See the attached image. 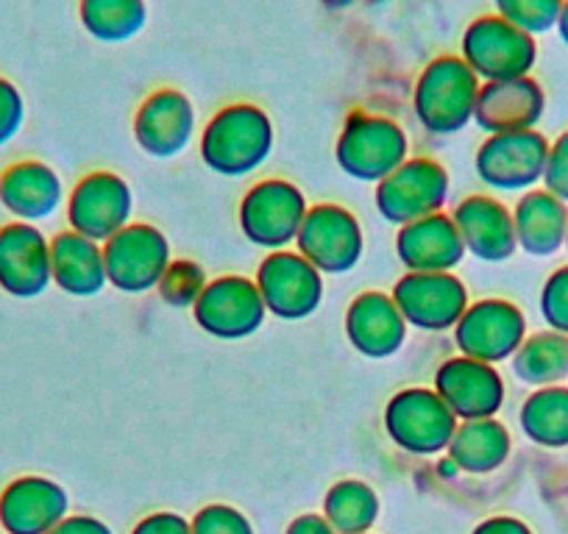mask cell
Masks as SVG:
<instances>
[{
    "instance_id": "cell-30",
    "label": "cell",
    "mask_w": 568,
    "mask_h": 534,
    "mask_svg": "<svg viewBox=\"0 0 568 534\" xmlns=\"http://www.w3.org/2000/svg\"><path fill=\"white\" fill-rule=\"evenodd\" d=\"M521 432L544 449H568V387H540L524 401Z\"/></svg>"
},
{
    "instance_id": "cell-41",
    "label": "cell",
    "mask_w": 568,
    "mask_h": 534,
    "mask_svg": "<svg viewBox=\"0 0 568 534\" xmlns=\"http://www.w3.org/2000/svg\"><path fill=\"white\" fill-rule=\"evenodd\" d=\"M287 534H337L324 515H302L291 523Z\"/></svg>"
},
{
    "instance_id": "cell-40",
    "label": "cell",
    "mask_w": 568,
    "mask_h": 534,
    "mask_svg": "<svg viewBox=\"0 0 568 534\" xmlns=\"http://www.w3.org/2000/svg\"><path fill=\"white\" fill-rule=\"evenodd\" d=\"M474 534H532V532H529L527 523H521L518 517L499 515V517H488L485 523H479V526L474 528Z\"/></svg>"
},
{
    "instance_id": "cell-28",
    "label": "cell",
    "mask_w": 568,
    "mask_h": 534,
    "mask_svg": "<svg viewBox=\"0 0 568 534\" xmlns=\"http://www.w3.org/2000/svg\"><path fill=\"white\" fill-rule=\"evenodd\" d=\"M79 20L92 40L123 45L149 23L145 0H79Z\"/></svg>"
},
{
    "instance_id": "cell-17",
    "label": "cell",
    "mask_w": 568,
    "mask_h": 534,
    "mask_svg": "<svg viewBox=\"0 0 568 534\" xmlns=\"http://www.w3.org/2000/svg\"><path fill=\"white\" fill-rule=\"evenodd\" d=\"M136 145L154 160H173L195 137V109L182 90L162 86L140 103L134 117Z\"/></svg>"
},
{
    "instance_id": "cell-15",
    "label": "cell",
    "mask_w": 568,
    "mask_h": 534,
    "mask_svg": "<svg viewBox=\"0 0 568 534\" xmlns=\"http://www.w3.org/2000/svg\"><path fill=\"white\" fill-rule=\"evenodd\" d=\"M51 285V239L40 226L20 220L0 226V290L29 301Z\"/></svg>"
},
{
    "instance_id": "cell-36",
    "label": "cell",
    "mask_w": 568,
    "mask_h": 534,
    "mask_svg": "<svg viewBox=\"0 0 568 534\" xmlns=\"http://www.w3.org/2000/svg\"><path fill=\"white\" fill-rule=\"evenodd\" d=\"M190 526H193V534H254L245 515L223 504H212L201 510Z\"/></svg>"
},
{
    "instance_id": "cell-42",
    "label": "cell",
    "mask_w": 568,
    "mask_h": 534,
    "mask_svg": "<svg viewBox=\"0 0 568 534\" xmlns=\"http://www.w3.org/2000/svg\"><path fill=\"white\" fill-rule=\"evenodd\" d=\"M376 3H385V0H326V7H335V9H348V7H376Z\"/></svg>"
},
{
    "instance_id": "cell-35",
    "label": "cell",
    "mask_w": 568,
    "mask_h": 534,
    "mask_svg": "<svg viewBox=\"0 0 568 534\" xmlns=\"http://www.w3.org/2000/svg\"><path fill=\"white\" fill-rule=\"evenodd\" d=\"M26 125V97L18 84L0 75V148L12 143Z\"/></svg>"
},
{
    "instance_id": "cell-21",
    "label": "cell",
    "mask_w": 568,
    "mask_h": 534,
    "mask_svg": "<svg viewBox=\"0 0 568 534\" xmlns=\"http://www.w3.org/2000/svg\"><path fill=\"white\" fill-rule=\"evenodd\" d=\"M396 254L407 274H452L466 256V245L455 220L438 212L398 228Z\"/></svg>"
},
{
    "instance_id": "cell-38",
    "label": "cell",
    "mask_w": 568,
    "mask_h": 534,
    "mask_svg": "<svg viewBox=\"0 0 568 534\" xmlns=\"http://www.w3.org/2000/svg\"><path fill=\"white\" fill-rule=\"evenodd\" d=\"M134 534H193V526L176 512H156V515L145 517L134 528Z\"/></svg>"
},
{
    "instance_id": "cell-37",
    "label": "cell",
    "mask_w": 568,
    "mask_h": 534,
    "mask_svg": "<svg viewBox=\"0 0 568 534\" xmlns=\"http://www.w3.org/2000/svg\"><path fill=\"white\" fill-rule=\"evenodd\" d=\"M544 189H549L555 198L568 204V131H562L555 143H549V156H546Z\"/></svg>"
},
{
    "instance_id": "cell-13",
    "label": "cell",
    "mask_w": 568,
    "mask_h": 534,
    "mask_svg": "<svg viewBox=\"0 0 568 534\" xmlns=\"http://www.w3.org/2000/svg\"><path fill=\"white\" fill-rule=\"evenodd\" d=\"M527 340V318L521 309L505 298H488L466 309L455 326V342L463 357L477 362L499 364Z\"/></svg>"
},
{
    "instance_id": "cell-4",
    "label": "cell",
    "mask_w": 568,
    "mask_h": 534,
    "mask_svg": "<svg viewBox=\"0 0 568 534\" xmlns=\"http://www.w3.org/2000/svg\"><path fill=\"white\" fill-rule=\"evenodd\" d=\"M460 57L483 84L532 75L538 42L499 14H483L463 31Z\"/></svg>"
},
{
    "instance_id": "cell-10",
    "label": "cell",
    "mask_w": 568,
    "mask_h": 534,
    "mask_svg": "<svg viewBox=\"0 0 568 534\" xmlns=\"http://www.w3.org/2000/svg\"><path fill=\"white\" fill-rule=\"evenodd\" d=\"M256 287L265 309L282 320H304L324 301V274L298 250H273L260 265Z\"/></svg>"
},
{
    "instance_id": "cell-2",
    "label": "cell",
    "mask_w": 568,
    "mask_h": 534,
    "mask_svg": "<svg viewBox=\"0 0 568 534\" xmlns=\"http://www.w3.org/2000/svg\"><path fill=\"white\" fill-rule=\"evenodd\" d=\"M483 81L463 62V57L444 53L420 70L413 90V109L424 131L449 137L474 123Z\"/></svg>"
},
{
    "instance_id": "cell-9",
    "label": "cell",
    "mask_w": 568,
    "mask_h": 534,
    "mask_svg": "<svg viewBox=\"0 0 568 534\" xmlns=\"http://www.w3.org/2000/svg\"><path fill=\"white\" fill-rule=\"evenodd\" d=\"M307 198L296 184L284 178H267L254 184L240 206V228L248 243L267 250H284L296 243L307 217Z\"/></svg>"
},
{
    "instance_id": "cell-44",
    "label": "cell",
    "mask_w": 568,
    "mask_h": 534,
    "mask_svg": "<svg viewBox=\"0 0 568 534\" xmlns=\"http://www.w3.org/2000/svg\"><path fill=\"white\" fill-rule=\"evenodd\" d=\"M566 250H568V232H566Z\"/></svg>"
},
{
    "instance_id": "cell-5",
    "label": "cell",
    "mask_w": 568,
    "mask_h": 534,
    "mask_svg": "<svg viewBox=\"0 0 568 534\" xmlns=\"http://www.w3.org/2000/svg\"><path fill=\"white\" fill-rule=\"evenodd\" d=\"M171 261V245L165 234L149 223H129L103 243L106 281L114 290L129 296L156 290Z\"/></svg>"
},
{
    "instance_id": "cell-26",
    "label": "cell",
    "mask_w": 568,
    "mask_h": 534,
    "mask_svg": "<svg viewBox=\"0 0 568 534\" xmlns=\"http://www.w3.org/2000/svg\"><path fill=\"white\" fill-rule=\"evenodd\" d=\"M513 226L518 248L529 256H555L566 248L568 204L555 198L549 189H529L513 209Z\"/></svg>"
},
{
    "instance_id": "cell-18",
    "label": "cell",
    "mask_w": 568,
    "mask_h": 534,
    "mask_svg": "<svg viewBox=\"0 0 568 534\" xmlns=\"http://www.w3.org/2000/svg\"><path fill=\"white\" fill-rule=\"evenodd\" d=\"M435 392L455 412L457 421L494 418L505 404V381L499 370L463 353L440 364L435 376Z\"/></svg>"
},
{
    "instance_id": "cell-33",
    "label": "cell",
    "mask_w": 568,
    "mask_h": 534,
    "mask_svg": "<svg viewBox=\"0 0 568 534\" xmlns=\"http://www.w3.org/2000/svg\"><path fill=\"white\" fill-rule=\"evenodd\" d=\"M206 285H210V281H206L204 267H201L199 261L173 259L171 265H168L165 276L160 279V285H156V290H160V298L168 307L193 309Z\"/></svg>"
},
{
    "instance_id": "cell-29",
    "label": "cell",
    "mask_w": 568,
    "mask_h": 534,
    "mask_svg": "<svg viewBox=\"0 0 568 534\" xmlns=\"http://www.w3.org/2000/svg\"><path fill=\"white\" fill-rule=\"evenodd\" d=\"M513 373L529 387H555L568 379V335L538 331L513 353Z\"/></svg>"
},
{
    "instance_id": "cell-12",
    "label": "cell",
    "mask_w": 568,
    "mask_h": 534,
    "mask_svg": "<svg viewBox=\"0 0 568 534\" xmlns=\"http://www.w3.org/2000/svg\"><path fill=\"white\" fill-rule=\"evenodd\" d=\"M193 315L195 324L217 340H245L262 329L267 309L256 281L221 276L204 287Z\"/></svg>"
},
{
    "instance_id": "cell-14",
    "label": "cell",
    "mask_w": 568,
    "mask_h": 534,
    "mask_svg": "<svg viewBox=\"0 0 568 534\" xmlns=\"http://www.w3.org/2000/svg\"><path fill=\"white\" fill-rule=\"evenodd\" d=\"M398 312L420 331H449L468 309V290L455 274H407L393 287Z\"/></svg>"
},
{
    "instance_id": "cell-1",
    "label": "cell",
    "mask_w": 568,
    "mask_h": 534,
    "mask_svg": "<svg viewBox=\"0 0 568 534\" xmlns=\"http://www.w3.org/2000/svg\"><path fill=\"white\" fill-rule=\"evenodd\" d=\"M273 151V123L254 103H232L206 123L201 156L217 176L237 178L260 171Z\"/></svg>"
},
{
    "instance_id": "cell-22",
    "label": "cell",
    "mask_w": 568,
    "mask_h": 534,
    "mask_svg": "<svg viewBox=\"0 0 568 534\" xmlns=\"http://www.w3.org/2000/svg\"><path fill=\"white\" fill-rule=\"evenodd\" d=\"M64 204L62 178L40 160H20L0 173V206L20 223H42Z\"/></svg>"
},
{
    "instance_id": "cell-24",
    "label": "cell",
    "mask_w": 568,
    "mask_h": 534,
    "mask_svg": "<svg viewBox=\"0 0 568 534\" xmlns=\"http://www.w3.org/2000/svg\"><path fill=\"white\" fill-rule=\"evenodd\" d=\"M407 320L387 292H363L352 301L346 315L348 342L368 359H387L398 353L407 340Z\"/></svg>"
},
{
    "instance_id": "cell-27",
    "label": "cell",
    "mask_w": 568,
    "mask_h": 534,
    "mask_svg": "<svg viewBox=\"0 0 568 534\" xmlns=\"http://www.w3.org/2000/svg\"><path fill=\"white\" fill-rule=\"evenodd\" d=\"M510 432L496 418H479V421L457 423V432L449 443V460L457 471L466 473H490L505 465L510 456Z\"/></svg>"
},
{
    "instance_id": "cell-16",
    "label": "cell",
    "mask_w": 568,
    "mask_h": 534,
    "mask_svg": "<svg viewBox=\"0 0 568 534\" xmlns=\"http://www.w3.org/2000/svg\"><path fill=\"white\" fill-rule=\"evenodd\" d=\"M134 195L118 173H90L75 184L68 198L70 228L95 243H106L129 226Z\"/></svg>"
},
{
    "instance_id": "cell-43",
    "label": "cell",
    "mask_w": 568,
    "mask_h": 534,
    "mask_svg": "<svg viewBox=\"0 0 568 534\" xmlns=\"http://www.w3.org/2000/svg\"><path fill=\"white\" fill-rule=\"evenodd\" d=\"M557 37L562 40V45L568 48V0L562 3V12H560V20H557Z\"/></svg>"
},
{
    "instance_id": "cell-23",
    "label": "cell",
    "mask_w": 568,
    "mask_h": 534,
    "mask_svg": "<svg viewBox=\"0 0 568 534\" xmlns=\"http://www.w3.org/2000/svg\"><path fill=\"white\" fill-rule=\"evenodd\" d=\"M455 226L460 232L466 254L483 261H505L518 250L513 212L490 195H471L455 209Z\"/></svg>"
},
{
    "instance_id": "cell-31",
    "label": "cell",
    "mask_w": 568,
    "mask_h": 534,
    "mask_svg": "<svg viewBox=\"0 0 568 534\" xmlns=\"http://www.w3.org/2000/svg\"><path fill=\"white\" fill-rule=\"evenodd\" d=\"M324 512L337 534H365L379 515V499L368 484L346 479L329 490Z\"/></svg>"
},
{
    "instance_id": "cell-19",
    "label": "cell",
    "mask_w": 568,
    "mask_h": 534,
    "mask_svg": "<svg viewBox=\"0 0 568 534\" xmlns=\"http://www.w3.org/2000/svg\"><path fill=\"white\" fill-rule=\"evenodd\" d=\"M68 517V493L45 476H20L0 493V528L7 534H48Z\"/></svg>"
},
{
    "instance_id": "cell-34",
    "label": "cell",
    "mask_w": 568,
    "mask_h": 534,
    "mask_svg": "<svg viewBox=\"0 0 568 534\" xmlns=\"http://www.w3.org/2000/svg\"><path fill=\"white\" fill-rule=\"evenodd\" d=\"M540 315L551 331L568 335V265L557 267L540 290Z\"/></svg>"
},
{
    "instance_id": "cell-6",
    "label": "cell",
    "mask_w": 568,
    "mask_h": 534,
    "mask_svg": "<svg viewBox=\"0 0 568 534\" xmlns=\"http://www.w3.org/2000/svg\"><path fill=\"white\" fill-rule=\"evenodd\" d=\"M549 140L538 129L510 131V134H490L477 148L479 182L499 193H529L535 184L544 182Z\"/></svg>"
},
{
    "instance_id": "cell-11",
    "label": "cell",
    "mask_w": 568,
    "mask_h": 534,
    "mask_svg": "<svg viewBox=\"0 0 568 534\" xmlns=\"http://www.w3.org/2000/svg\"><path fill=\"white\" fill-rule=\"evenodd\" d=\"M298 254L321 274L341 276L363 259V228L348 209L337 204L310 206L296 237Z\"/></svg>"
},
{
    "instance_id": "cell-8",
    "label": "cell",
    "mask_w": 568,
    "mask_h": 534,
    "mask_svg": "<svg viewBox=\"0 0 568 534\" xmlns=\"http://www.w3.org/2000/svg\"><path fill=\"white\" fill-rule=\"evenodd\" d=\"M446 198H449V173L440 162L426 156L407 160L376 184V209L398 228L438 215Z\"/></svg>"
},
{
    "instance_id": "cell-32",
    "label": "cell",
    "mask_w": 568,
    "mask_h": 534,
    "mask_svg": "<svg viewBox=\"0 0 568 534\" xmlns=\"http://www.w3.org/2000/svg\"><path fill=\"white\" fill-rule=\"evenodd\" d=\"M562 3L566 0H494V14L529 37H540L557 29Z\"/></svg>"
},
{
    "instance_id": "cell-39",
    "label": "cell",
    "mask_w": 568,
    "mask_h": 534,
    "mask_svg": "<svg viewBox=\"0 0 568 534\" xmlns=\"http://www.w3.org/2000/svg\"><path fill=\"white\" fill-rule=\"evenodd\" d=\"M48 534H112V528H109L106 523L98 521V517L68 515L64 521H59Z\"/></svg>"
},
{
    "instance_id": "cell-20",
    "label": "cell",
    "mask_w": 568,
    "mask_h": 534,
    "mask_svg": "<svg viewBox=\"0 0 568 534\" xmlns=\"http://www.w3.org/2000/svg\"><path fill=\"white\" fill-rule=\"evenodd\" d=\"M546 112V92L532 75L510 81L483 84L474 109V123L485 134H510V131H529L540 123Z\"/></svg>"
},
{
    "instance_id": "cell-25",
    "label": "cell",
    "mask_w": 568,
    "mask_h": 534,
    "mask_svg": "<svg viewBox=\"0 0 568 534\" xmlns=\"http://www.w3.org/2000/svg\"><path fill=\"white\" fill-rule=\"evenodd\" d=\"M53 285L75 298H92L109 285L103 245L79 232H62L51 239Z\"/></svg>"
},
{
    "instance_id": "cell-7",
    "label": "cell",
    "mask_w": 568,
    "mask_h": 534,
    "mask_svg": "<svg viewBox=\"0 0 568 534\" xmlns=\"http://www.w3.org/2000/svg\"><path fill=\"white\" fill-rule=\"evenodd\" d=\"M457 418L435 390L413 387L390 398L385 410V429L398 449L429 456L449 449L457 432Z\"/></svg>"
},
{
    "instance_id": "cell-3",
    "label": "cell",
    "mask_w": 568,
    "mask_h": 534,
    "mask_svg": "<svg viewBox=\"0 0 568 534\" xmlns=\"http://www.w3.org/2000/svg\"><path fill=\"white\" fill-rule=\"evenodd\" d=\"M409 156V140L396 120L376 112H352L337 140V165L354 182L379 184Z\"/></svg>"
}]
</instances>
